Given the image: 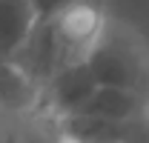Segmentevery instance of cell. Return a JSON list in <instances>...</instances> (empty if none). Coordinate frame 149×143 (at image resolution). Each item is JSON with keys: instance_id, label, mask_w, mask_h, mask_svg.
<instances>
[{"instance_id": "1", "label": "cell", "mask_w": 149, "mask_h": 143, "mask_svg": "<svg viewBox=\"0 0 149 143\" xmlns=\"http://www.w3.org/2000/svg\"><path fill=\"white\" fill-rule=\"evenodd\" d=\"M97 86H120L149 94V49L132 29L106 20L83 57Z\"/></svg>"}, {"instance_id": "2", "label": "cell", "mask_w": 149, "mask_h": 143, "mask_svg": "<svg viewBox=\"0 0 149 143\" xmlns=\"http://www.w3.org/2000/svg\"><path fill=\"white\" fill-rule=\"evenodd\" d=\"M52 23V32H55L60 49L66 54L69 63H77L83 60L89 46H92L103 23H106V15H103V3H95V0H80V3H72L66 9H60L57 15L49 17Z\"/></svg>"}, {"instance_id": "3", "label": "cell", "mask_w": 149, "mask_h": 143, "mask_svg": "<svg viewBox=\"0 0 149 143\" xmlns=\"http://www.w3.org/2000/svg\"><path fill=\"white\" fill-rule=\"evenodd\" d=\"M60 126V137L74 143H149V117L109 120L95 115H69Z\"/></svg>"}, {"instance_id": "4", "label": "cell", "mask_w": 149, "mask_h": 143, "mask_svg": "<svg viewBox=\"0 0 149 143\" xmlns=\"http://www.w3.org/2000/svg\"><path fill=\"white\" fill-rule=\"evenodd\" d=\"M95 86L97 83H95L92 72L86 69L83 60L66 63V66H60L40 86V103L37 106L43 109V112H49L52 117L63 120V117L74 115L77 109L86 103V97L95 92Z\"/></svg>"}, {"instance_id": "5", "label": "cell", "mask_w": 149, "mask_h": 143, "mask_svg": "<svg viewBox=\"0 0 149 143\" xmlns=\"http://www.w3.org/2000/svg\"><path fill=\"white\" fill-rule=\"evenodd\" d=\"M74 115H95L109 120H132V117H149V94L120 86H95L86 103Z\"/></svg>"}, {"instance_id": "6", "label": "cell", "mask_w": 149, "mask_h": 143, "mask_svg": "<svg viewBox=\"0 0 149 143\" xmlns=\"http://www.w3.org/2000/svg\"><path fill=\"white\" fill-rule=\"evenodd\" d=\"M0 143H60V126L43 109L9 112L0 109Z\"/></svg>"}, {"instance_id": "7", "label": "cell", "mask_w": 149, "mask_h": 143, "mask_svg": "<svg viewBox=\"0 0 149 143\" xmlns=\"http://www.w3.org/2000/svg\"><path fill=\"white\" fill-rule=\"evenodd\" d=\"M40 103V86L12 57H0V109L29 112Z\"/></svg>"}, {"instance_id": "8", "label": "cell", "mask_w": 149, "mask_h": 143, "mask_svg": "<svg viewBox=\"0 0 149 143\" xmlns=\"http://www.w3.org/2000/svg\"><path fill=\"white\" fill-rule=\"evenodd\" d=\"M35 20L29 0H0V57H9L23 43Z\"/></svg>"}, {"instance_id": "9", "label": "cell", "mask_w": 149, "mask_h": 143, "mask_svg": "<svg viewBox=\"0 0 149 143\" xmlns=\"http://www.w3.org/2000/svg\"><path fill=\"white\" fill-rule=\"evenodd\" d=\"M32 9H35V17H52L60 9L72 6V3H80V0H29ZM95 3H103V0H95Z\"/></svg>"}, {"instance_id": "10", "label": "cell", "mask_w": 149, "mask_h": 143, "mask_svg": "<svg viewBox=\"0 0 149 143\" xmlns=\"http://www.w3.org/2000/svg\"><path fill=\"white\" fill-rule=\"evenodd\" d=\"M60 143H74V140H63V137H60Z\"/></svg>"}]
</instances>
